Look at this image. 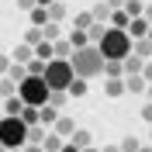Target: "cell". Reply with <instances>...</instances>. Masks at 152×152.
<instances>
[{"instance_id": "cell-4", "label": "cell", "mask_w": 152, "mask_h": 152, "mask_svg": "<svg viewBox=\"0 0 152 152\" xmlns=\"http://www.w3.org/2000/svg\"><path fill=\"white\" fill-rule=\"evenodd\" d=\"M48 90H52V86L45 83V76H42V73H28V76L18 83V97L24 100V104H31V107L48 104Z\"/></svg>"}, {"instance_id": "cell-14", "label": "cell", "mask_w": 152, "mask_h": 152, "mask_svg": "<svg viewBox=\"0 0 152 152\" xmlns=\"http://www.w3.org/2000/svg\"><path fill=\"white\" fill-rule=\"evenodd\" d=\"M86 83H90L86 76H73V83H69V90H66V94H69V97H83L86 90H90Z\"/></svg>"}, {"instance_id": "cell-25", "label": "cell", "mask_w": 152, "mask_h": 152, "mask_svg": "<svg viewBox=\"0 0 152 152\" xmlns=\"http://www.w3.org/2000/svg\"><path fill=\"white\" fill-rule=\"evenodd\" d=\"M90 14H94V21H104V24L111 21V7H107V4H97V7L90 10Z\"/></svg>"}, {"instance_id": "cell-23", "label": "cell", "mask_w": 152, "mask_h": 152, "mask_svg": "<svg viewBox=\"0 0 152 152\" xmlns=\"http://www.w3.org/2000/svg\"><path fill=\"white\" fill-rule=\"evenodd\" d=\"M10 94H18V83L10 76H0V97H10Z\"/></svg>"}, {"instance_id": "cell-38", "label": "cell", "mask_w": 152, "mask_h": 152, "mask_svg": "<svg viewBox=\"0 0 152 152\" xmlns=\"http://www.w3.org/2000/svg\"><path fill=\"white\" fill-rule=\"evenodd\" d=\"M104 4H107V7H111V10H118V7H124V0H104Z\"/></svg>"}, {"instance_id": "cell-20", "label": "cell", "mask_w": 152, "mask_h": 152, "mask_svg": "<svg viewBox=\"0 0 152 152\" xmlns=\"http://www.w3.org/2000/svg\"><path fill=\"white\" fill-rule=\"evenodd\" d=\"M69 142H76V145H80V149H86V145L94 142V138H90V132H86V128H76V132L69 135Z\"/></svg>"}, {"instance_id": "cell-48", "label": "cell", "mask_w": 152, "mask_h": 152, "mask_svg": "<svg viewBox=\"0 0 152 152\" xmlns=\"http://www.w3.org/2000/svg\"><path fill=\"white\" fill-rule=\"evenodd\" d=\"M149 142H152V132H149Z\"/></svg>"}, {"instance_id": "cell-32", "label": "cell", "mask_w": 152, "mask_h": 152, "mask_svg": "<svg viewBox=\"0 0 152 152\" xmlns=\"http://www.w3.org/2000/svg\"><path fill=\"white\" fill-rule=\"evenodd\" d=\"M90 24H94V14H80V18H76V28H90Z\"/></svg>"}, {"instance_id": "cell-13", "label": "cell", "mask_w": 152, "mask_h": 152, "mask_svg": "<svg viewBox=\"0 0 152 152\" xmlns=\"http://www.w3.org/2000/svg\"><path fill=\"white\" fill-rule=\"evenodd\" d=\"M132 52L142 59H152V42L149 38H132Z\"/></svg>"}, {"instance_id": "cell-31", "label": "cell", "mask_w": 152, "mask_h": 152, "mask_svg": "<svg viewBox=\"0 0 152 152\" xmlns=\"http://www.w3.org/2000/svg\"><path fill=\"white\" fill-rule=\"evenodd\" d=\"M142 149V145H138V138H132V135H128V138H121V152H138Z\"/></svg>"}, {"instance_id": "cell-45", "label": "cell", "mask_w": 152, "mask_h": 152, "mask_svg": "<svg viewBox=\"0 0 152 152\" xmlns=\"http://www.w3.org/2000/svg\"><path fill=\"white\" fill-rule=\"evenodd\" d=\"M145 38H149V42H152V24H149V35H145Z\"/></svg>"}, {"instance_id": "cell-46", "label": "cell", "mask_w": 152, "mask_h": 152, "mask_svg": "<svg viewBox=\"0 0 152 152\" xmlns=\"http://www.w3.org/2000/svg\"><path fill=\"white\" fill-rule=\"evenodd\" d=\"M0 152H7V149H4V142H0Z\"/></svg>"}, {"instance_id": "cell-36", "label": "cell", "mask_w": 152, "mask_h": 152, "mask_svg": "<svg viewBox=\"0 0 152 152\" xmlns=\"http://www.w3.org/2000/svg\"><path fill=\"white\" fill-rule=\"evenodd\" d=\"M59 152H80V145H76V142H62V149H59Z\"/></svg>"}, {"instance_id": "cell-42", "label": "cell", "mask_w": 152, "mask_h": 152, "mask_svg": "<svg viewBox=\"0 0 152 152\" xmlns=\"http://www.w3.org/2000/svg\"><path fill=\"white\" fill-rule=\"evenodd\" d=\"M80 152H100V149H94V145H86V149H80Z\"/></svg>"}, {"instance_id": "cell-29", "label": "cell", "mask_w": 152, "mask_h": 152, "mask_svg": "<svg viewBox=\"0 0 152 152\" xmlns=\"http://www.w3.org/2000/svg\"><path fill=\"white\" fill-rule=\"evenodd\" d=\"M21 118L28 124H38V107H31V104H24V111H21Z\"/></svg>"}, {"instance_id": "cell-43", "label": "cell", "mask_w": 152, "mask_h": 152, "mask_svg": "<svg viewBox=\"0 0 152 152\" xmlns=\"http://www.w3.org/2000/svg\"><path fill=\"white\" fill-rule=\"evenodd\" d=\"M35 4H42V7H48V4H52V0H35Z\"/></svg>"}, {"instance_id": "cell-33", "label": "cell", "mask_w": 152, "mask_h": 152, "mask_svg": "<svg viewBox=\"0 0 152 152\" xmlns=\"http://www.w3.org/2000/svg\"><path fill=\"white\" fill-rule=\"evenodd\" d=\"M10 62H14V59H10V56H0V76H4V73H7V69H10Z\"/></svg>"}, {"instance_id": "cell-30", "label": "cell", "mask_w": 152, "mask_h": 152, "mask_svg": "<svg viewBox=\"0 0 152 152\" xmlns=\"http://www.w3.org/2000/svg\"><path fill=\"white\" fill-rule=\"evenodd\" d=\"M56 56L59 59H69L73 56V45H69V42H56Z\"/></svg>"}, {"instance_id": "cell-17", "label": "cell", "mask_w": 152, "mask_h": 152, "mask_svg": "<svg viewBox=\"0 0 152 152\" xmlns=\"http://www.w3.org/2000/svg\"><path fill=\"white\" fill-rule=\"evenodd\" d=\"M45 21H48V7L35 4V7H31V24H38V28H45Z\"/></svg>"}, {"instance_id": "cell-47", "label": "cell", "mask_w": 152, "mask_h": 152, "mask_svg": "<svg viewBox=\"0 0 152 152\" xmlns=\"http://www.w3.org/2000/svg\"><path fill=\"white\" fill-rule=\"evenodd\" d=\"M7 152H21V149H7Z\"/></svg>"}, {"instance_id": "cell-1", "label": "cell", "mask_w": 152, "mask_h": 152, "mask_svg": "<svg viewBox=\"0 0 152 152\" xmlns=\"http://www.w3.org/2000/svg\"><path fill=\"white\" fill-rule=\"evenodd\" d=\"M69 62H73V73L86 76V80H94V76L104 73V52H100V45H90V42L80 45V48H73Z\"/></svg>"}, {"instance_id": "cell-10", "label": "cell", "mask_w": 152, "mask_h": 152, "mask_svg": "<svg viewBox=\"0 0 152 152\" xmlns=\"http://www.w3.org/2000/svg\"><path fill=\"white\" fill-rule=\"evenodd\" d=\"M10 59H14V62H31V59H35V45L21 42V45L14 48V52H10Z\"/></svg>"}, {"instance_id": "cell-8", "label": "cell", "mask_w": 152, "mask_h": 152, "mask_svg": "<svg viewBox=\"0 0 152 152\" xmlns=\"http://www.w3.org/2000/svg\"><path fill=\"white\" fill-rule=\"evenodd\" d=\"M128 35H132V38H145V35H149V21H145V14H138V18L128 21Z\"/></svg>"}, {"instance_id": "cell-16", "label": "cell", "mask_w": 152, "mask_h": 152, "mask_svg": "<svg viewBox=\"0 0 152 152\" xmlns=\"http://www.w3.org/2000/svg\"><path fill=\"white\" fill-rule=\"evenodd\" d=\"M104 76H124V62L121 59H104Z\"/></svg>"}, {"instance_id": "cell-12", "label": "cell", "mask_w": 152, "mask_h": 152, "mask_svg": "<svg viewBox=\"0 0 152 152\" xmlns=\"http://www.w3.org/2000/svg\"><path fill=\"white\" fill-rule=\"evenodd\" d=\"M52 128H56V132L62 135V138H69V135L76 132V121H73V118H66V114H59V121L52 124Z\"/></svg>"}, {"instance_id": "cell-21", "label": "cell", "mask_w": 152, "mask_h": 152, "mask_svg": "<svg viewBox=\"0 0 152 152\" xmlns=\"http://www.w3.org/2000/svg\"><path fill=\"white\" fill-rule=\"evenodd\" d=\"M128 21H132V18H128V10H124V7L111 10V24H118V28H128Z\"/></svg>"}, {"instance_id": "cell-19", "label": "cell", "mask_w": 152, "mask_h": 152, "mask_svg": "<svg viewBox=\"0 0 152 152\" xmlns=\"http://www.w3.org/2000/svg\"><path fill=\"white\" fill-rule=\"evenodd\" d=\"M66 18V4H62V0H52V4H48V21H62Z\"/></svg>"}, {"instance_id": "cell-11", "label": "cell", "mask_w": 152, "mask_h": 152, "mask_svg": "<svg viewBox=\"0 0 152 152\" xmlns=\"http://www.w3.org/2000/svg\"><path fill=\"white\" fill-rule=\"evenodd\" d=\"M121 62H124V76H128V73H142V66H145V59H142V56H135V52H128Z\"/></svg>"}, {"instance_id": "cell-15", "label": "cell", "mask_w": 152, "mask_h": 152, "mask_svg": "<svg viewBox=\"0 0 152 152\" xmlns=\"http://www.w3.org/2000/svg\"><path fill=\"white\" fill-rule=\"evenodd\" d=\"M62 142H66V138H62L59 132H48L45 142H42V149H45V152H59V149H62Z\"/></svg>"}, {"instance_id": "cell-37", "label": "cell", "mask_w": 152, "mask_h": 152, "mask_svg": "<svg viewBox=\"0 0 152 152\" xmlns=\"http://www.w3.org/2000/svg\"><path fill=\"white\" fill-rule=\"evenodd\" d=\"M18 7H21V10H31V7H35V0H18Z\"/></svg>"}, {"instance_id": "cell-22", "label": "cell", "mask_w": 152, "mask_h": 152, "mask_svg": "<svg viewBox=\"0 0 152 152\" xmlns=\"http://www.w3.org/2000/svg\"><path fill=\"white\" fill-rule=\"evenodd\" d=\"M42 38H45V31L38 28V24H31V28L24 31V42H28V45H38V42H42Z\"/></svg>"}, {"instance_id": "cell-39", "label": "cell", "mask_w": 152, "mask_h": 152, "mask_svg": "<svg viewBox=\"0 0 152 152\" xmlns=\"http://www.w3.org/2000/svg\"><path fill=\"white\" fill-rule=\"evenodd\" d=\"M142 14H145V21L152 24V4H145V10H142Z\"/></svg>"}, {"instance_id": "cell-35", "label": "cell", "mask_w": 152, "mask_h": 152, "mask_svg": "<svg viewBox=\"0 0 152 152\" xmlns=\"http://www.w3.org/2000/svg\"><path fill=\"white\" fill-rule=\"evenodd\" d=\"M142 118H145V121H149V124H152V100H149V104H145V107H142Z\"/></svg>"}, {"instance_id": "cell-27", "label": "cell", "mask_w": 152, "mask_h": 152, "mask_svg": "<svg viewBox=\"0 0 152 152\" xmlns=\"http://www.w3.org/2000/svg\"><path fill=\"white\" fill-rule=\"evenodd\" d=\"M124 10H128V18H138V14L145 10V4L142 0H124Z\"/></svg>"}, {"instance_id": "cell-5", "label": "cell", "mask_w": 152, "mask_h": 152, "mask_svg": "<svg viewBox=\"0 0 152 152\" xmlns=\"http://www.w3.org/2000/svg\"><path fill=\"white\" fill-rule=\"evenodd\" d=\"M45 83L52 86V90H69V83H73V62H69V59H59V56H52L45 62Z\"/></svg>"}, {"instance_id": "cell-6", "label": "cell", "mask_w": 152, "mask_h": 152, "mask_svg": "<svg viewBox=\"0 0 152 152\" xmlns=\"http://www.w3.org/2000/svg\"><path fill=\"white\" fill-rule=\"evenodd\" d=\"M104 94L118 100V97H124V94H128V86H124V80H121V76H107V83H104Z\"/></svg>"}, {"instance_id": "cell-18", "label": "cell", "mask_w": 152, "mask_h": 152, "mask_svg": "<svg viewBox=\"0 0 152 152\" xmlns=\"http://www.w3.org/2000/svg\"><path fill=\"white\" fill-rule=\"evenodd\" d=\"M4 76H10V80H14V83H21V80H24V76H28V66H24V62H10V69Z\"/></svg>"}, {"instance_id": "cell-34", "label": "cell", "mask_w": 152, "mask_h": 152, "mask_svg": "<svg viewBox=\"0 0 152 152\" xmlns=\"http://www.w3.org/2000/svg\"><path fill=\"white\" fill-rule=\"evenodd\" d=\"M142 76L152 83V59H145V66H142Z\"/></svg>"}, {"instance_id": "cell-3", "label": "cell", "mask_w": 152, "mask_h": 152, "mask_svg": "<svg viewBox=\"0 0 152 152\" xmlns=\"http://www.w3.org/2000/svg\"><path fill=\"white\" fill-rule=\"evenodd\" d=\"M0 142H4V149H24L28 145V121L21 114L0 118Z\"/></svg>"}, {"instance_id": "cell-28", "label": "cell", "mask_w": 152, "mask_h": 152, "mask_svg": "<svg viewBox=\"0 0 152 152\" xmlns=\"http://www.w3.org/2000/svg\"><path fill=\"white\" fill-rule=\"evenodd\" d=\"M42 31H45L48 42H56V38H59V21H45V28H42Z\"/></svg>"}, {"instance_id": "cell-40", "label": "cell", "mask_w": 152, "mask_h": 152, "mask_svg": "<svg viewBox=\"0 0 152 152\" xmlns=\"http://www.w3.org/2000/svg\"><path fill=\"white\" fill-rule=\"evenodd\" d=\"M100 152H121V149H114V145H104V149H100Z\"/></svg>"}, {"instance_id": "cell-7", "label": "cell", "mask_w": 152, "mask_h": 152, "mask_svg": "<svg viewBox=\"0 0 152 152\" xmlns=\"http://www.w3.org/2000/svg\"><path fill=\"white\" fill-rule=\"evenodd\" d=\"M38 121L45 124V128H52V124L59 121V107L56 104H42V107H38Z\"/></svg>"}, {"instance_id": "cell-2", "label": "cell", "mask_w": 152, "mask_h": 152, "mask_svg": "<svg viewBox=\"0 0 152 152\" xmlns=\"http://www.w3.org/2000/svg\"><path fill=\"white\" fill-rule=\"evenodd\" d=\"M97 45H100L104 59H124L128 52H132V35H128V28L107 24V28H104V35L97 38Z\"/></svg>"}, {"instance_id": "cell-26", "label": "cell", "mask_w": 152, "mask_h": 152, "mask_svg": "<svg viewBox=\"0 0 152 152\" xmlns=\"http://www.w3.org/2000/svg\"><path fill=\"white\" fill-rule=\"evenodd\" d=\"M21 111H24V100H21L18 94H10L7 97V114H21Z\"/></svg>"}, {"instance_id": "cell-41", "label": "cell", "mask_w": 152, "mask_h": 152, "mask_svg": "<svg viewBox=\"0 0 152 152\" xmlns=\"http://www.w3.org/2000/svg\"><path fill=\"white\" fill-rule=\"evenodd\" d=\"M145 97H149V100H152V83H149V86H145Z\"/></svg>"}, {"instance_id": "cell-44", "label": "cell", "mask_w": 152, "mask_h": 152, "mask_svg": "<svg viewBox=\"0 0 152 152\" xmlns=\"http://www.w3.org/2000/svg\"><path fill=\"white\" fill-rule=\"evenodd\" d=\"M138 152H152V145H142V149H138Z\"/></svg>"}, {"instance_id": "cell-9", "label": "cell", "mask_w": 152, "mask_h": 152, "mask_svg": "<svg viewBox=\"0 0 152 152\" xmlns=\"http://www.w3.org/2000/svg\"><path fill=\"white\" fill-rule=\"evenodd\" d=\"M124 86H128V94H142L145 86H149V80H145L142 73H128L124 76Z\"/></svg>"}, {"instance_id": "cell-24", "label": "cell", "mask_w": 152, "mask_h": 152, "mask_svg": "<svg viewBox=\"0 0 152 152\" xmlns=\"http://www.w3.org/2000/svg\"><path fill=\"white\" fill-rule=\"evenodd\" d=\"M86 42H90V35H86L83 28H76L73 35H69V45H73V48H80V45H86Z\"/></svg>"}]
</instances>
